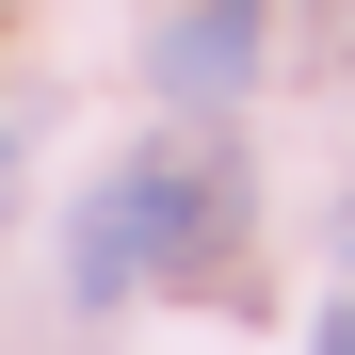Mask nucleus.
<instances>
[{
	"label": "nucleus",
	"mask_w": 355,
	"mask_h": 355,
	"mask_svg": "<svg viewBox=\"0 0 355 355\" xmlns=\"http://www.w3.org/2000/svg\"><path fill=\"white\" fill-rule=\"evenodd\" d=\"M65 291H81V307H130V291H146V226H130V178H97V194H81V226H65Z\"/></svg>",
	"instance_id": "nucleus-3"
},
{
	"label": "nucleus",
	"mask_w": 355,
	"mask_h": 355,
	"mask_svg": "<svg viewBox=\"0 0 355 355\" xmlns=\"http://www.w3.org/2000/svg\"><path fill=\"white\" fill-rule=\"evenodd\" d=\"M339 243H355V210H339Z\"/></svg>",
	"instance_id": "nucleus-5"
},
{
	"label": "nucleus",
	"mask_w": 355,
	"mask_h": 355,
	"mask_svg": "<svg viewBox=\"0 0 355 355\" xmlns=\"http://www.w3.org/2000/svg\"><path fill=\"white\" fill-rule=\"evenodd\" d=\"M130 226H146V275L226 259V226H243V162H210V146H146V162H130Z\"/></svg>",
	"instance_id": "nucleus-1"
},
{
	"label": "nucleus",
	"mask_w": 355,
	"mask_h": 355,
	"mask_svg": "<svg viewBox=\"0 0 355 355\" xmlns=\"http://www.w3.org/2000/svg\"><path fill=\"white\" fill-rule=\"evenodd\" d=\"M307 355H355V307H323V339H307Z\"/></svg>",
	"instance_id": "nucleus-4"
},
{
	"label": "nucleus",
	"mask_w": 355,
	"mask_h": 355,
	"mask_svg": "<svg viewBox=\"0 0 355 355\" xmlns=\"http://www.w3.org/2000/svg\"><path fill=\"white\" fill-rule=\"evenodd\" d=\"M259 33H275V0H194V17L146 49V81H162V97H194V113H226V97L259 81Z\"/></svg>",
	"instance_id": "nucleus-2"
}]
</instances>
